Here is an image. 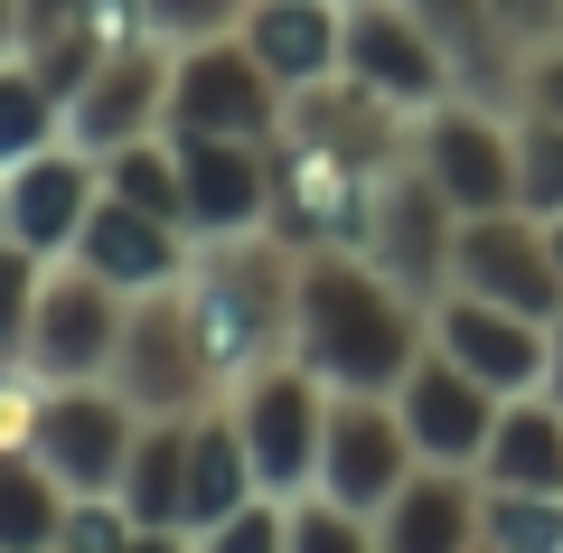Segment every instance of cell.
<instances>
[{
    "label": "cell",
    "instance_id": "38",
    "mask_svg": "<svg viewBox=\"0 0 563 553\" xmlns=\"http://www.w3.org/2000/svg\"><path fill=\"white\" fill-rule=\"evenodd\" d=\"M20 47H29V10H20V0H0V66L20 57Z\"/></svg>",
    "mask_w": 563,
    "mask_h": 553
},
{
    "label": "cell",
    "instance_id": "32",
    "mask_svg": "<svg viewBox=\"0 0 563 553\" xmlns=\"http://www.w3.org/2000/svg\"><path fill=\"white\" fill-rule=\"evenodd\" d=\"M122 544H141V526H132V507H122V488H76V497H66L57 553H122Z\"/></svg>",
    "mask_w": 563,
    "mask_h": 553
},
{
    "label": "cell",
    "instance_id": "19",
    "mask_svg": "<svg viewBox=\"0 0 563 553\" xmlns=\"http://www.w3.org/2000/svg\"><path fill=\"white\" fill-rule=\"evenodd\" d=\"M76 254L95 263L103 281H122V291H179L188 281V254H198V235H188L179 217H151V207H122L113 188L95 198V217H85Z\"/></svg>",
    "mask_w": 563,
    "mask_h": 553
},
{
    "label": "cell",
    "instance_id": "6",
    "mask_svg": "<svg viewBox=\"0 0 563 553\" xmlns=\"http://www.w3.org/2000/svg\"><path fill=\"white\" fill-rule=\"evenodd\" d=\"M451 244H461V207H451L442 188H432V169L404 151L395 169L366 188L357 254H376L413 300H442V291H451Z\"/></svg>",
    "mask_w": 563,
    "mask_h": 553
},
{
    "label": "cell",
    "instance_id": "7",
    "mask_svg": "<svg viewBox=\"0 0 563 553\" xmlns=\"http://www.w3.org/2000/svg\"><path fill=\"white\" fill-rule=\"evenodd\" d=\"M282 76L235 38H198L169 66V132H225V141H273L282 132Z\"/></svg>",
    "mask_w": 563,
    "mask_h": 553
},
{
    "label": "cell",
    "instance_id": "1",
    "mask_svg": "<svg viewBox=\"0 0 563 553\" xmlns=\"http://www.w3.org/2000/svg\"><path fill=\"white\" fill-rule=\"evenodd\" d=\"M422 347H432V300H413L357 244H301L291 356H301L329 395H395Z\"/></svg>",
    "mask_w": 563,
    "mask_h": 553
},
{
    "label": "cell",
    "instance_id": "28",
    "mask_svg": "<svg viewBox=\"0 0 563 553\" xmlns=\"http://www.w3.org/2000/svg\"><path fill=\"white\" fill-rule=\"evenodd\" d=\"M479 544L488 553H563V488H498V478H479Z\"/></svg>",
    "mask_w": 563,
    "mask_h": 553
},
{
    "label": "cell",
    "instance_id": "39",
    "mask_svg": "<svg viewBox=\"0 0 563 553\" xmlns=\"http://www.w3.org/2000/svg\"><path fill=\"white\" fill-rule=\"evenodd\" d=\"M544 395L563 403V310H554V356H544Z\"/></svg>",
    "mask_w": 563,
    "mask_h": 553
},
{
    "label": "cell",
    "instance_id": "17",
    "mask_svg": "<svg viewBox=\"0 0 563 553\" xmlns=\"http://www.w3.org/2000/svg\"><path fill=\"white\" fill-rule=\"evenodd\" d=\"M188 169V235H254L273 225V141L225 132H169Z\"/></svg>",
    "mask_w": 563,
    "mask_h": 553
},
{
    "label": "cell",
    "instance_id": "24",
    "mask_svg": "<svg viewBox=\"0 0 563 553\" xmlns=\"http://www.w3.org/2000/svg\"><path fill=\"white\" fill-rule=\"evenodd\" d=\"M432 38H442V57L461 66V95H517V47H507V29H498V10L488 0H404Z\"/></svg>",
    "mask_w": 563,
    "mask_h": 553
},
{
    "label": "cell",
    "instance_id": "27",
    "mask_svg": "<svg viewBox=\"0 0 563 553\" xmlns=\"http://www.w3.org/2000/svg\"><path fill=\"white\" fill-rule=\"evenodd\" d=\"M103 188L122 207H151V217H179L188 225V169H179V141L169 132H141L122 151H103Z\"/></svg>",
    "mask_w": 563,
    "mask_h": 553
},
{
    "label": "cell",
    "instance_id": "11",
    "mask_svg": "<svg viewBox=\"0 0 563 553\" xmlns=\"http://www.w3.org/2000/svg\"><path fill=\"white\" fill-rule=\"evenodd\" d=\"M498 403H507V395H498L488 376H470L451 347H422L413 376L395 385V413H404V432H413V451H422V460H451V469H479V460H488Z\"/></svg>",
    "mask_w": 563,
    "mask_h": 553
},
{
    "label": "cell",
    "instance_id": "36",
    "mask_svg": "<svg viewBox=\"0 0 563 553\" xmlns=\"http://www.w3.org/2000/svg\"><path fill=\"white\" fill-rule=\"evenodd\" d=\"M488 10H498V29H507V47H554L563 38V0H488Z\"/></svg>",
    "mask_w": 563,
    "mask_h": 553
},
{
    "label": "cell",
    "instance_id": "12",
    "mask_svg": "<svg viewBox=\"0 0 563 553\" xmlns=\"http://www.w3.org/2000/svg\"><path fill=\"white\" fill-rule=\"evenodd\" d=\"M169 66H179V47L169 38H122L103 47V66L85 76V95L66 103V141H85V151H122V141L141 132H169Z\"/></svg>",
    "mask_w": 563,
    "mask_h": 553
},
{
    "label": "cell",
    "instance_id": "5",
    "mask_svg": "<svg viewBox=\"0 0 563 553\" xmlns=\"http://www.w3.org/2000/svg\"><path fill=\"white\" fill-rule=\"evenodd\" d=\"M225 413L244 422V451H254V478L273 497L310 488L320 478V441H329V385L310 376L301 356H273L244 385H225Z\"/></svg>",
    "mask_w": 563,
    "mask_h": 553
},
{
    "label": "cell",
    "instance_id": "13",
    "mask_svg": "<svg viewBox=\"0 0 563 553\" xmlns=\"http://www.w3.org/2000/svg\"><path fill=\"white\" fill-rule=\"evenodd\" d=\"M413 432H404L395 395H329V441H320V488L347 497L357 516H376L385 497L413 478Z\"/></svg>",
    "mask_w": 563,
    "mask_h": 553
},
{
    "label": "cell",
    "instance_id": "18",
    "mask_svg": "<svg viewBox=\"0 0 563 553\" xmlns=\"http://www.w3.org/2000/svg\"><path fill=\"white\" fill-rule=\"evenodd\" d=\"M95 198H103V159L85 151V141H47L38 159L10 169V244H29V254H47V263L76 254Z\"/></svg>",
    "mask_w": 563,
    "mask_h": 553
},
{
    "label": "cell",
    "instance_id": "25",
    "mask_svg": "<svg viewBox=\"0 0 563 553\" xmlns=\"http://www.w3.org/2000/svg\"><path fill=\"white\" fill-rule=\"evenodd\" d=\"M479 478H498V488H563V403L544 395V385L498 403V432H488Z\"/></svg>",
    "mask_w": 563,
    "mask_h": 553
},
{
    "label": "cell",
    "instance_id": "30",
    "mask_svg": "<svg viewBox=\"0 0 563 553\" xmlns=\"http://www.w3.org/2000/svg\"><path fill=\"white\" fill-rule=\"evenodd\" d=\"M291 553H376V516H357L310 478V488H291Z\"/></svg>",
    "mask_w": 563,
    "mask_h": 553
},
{
    "label": "cell",
    "instance_id": "21",
    "mask_svg": "<svg viewBox=\"0 0 563 553\" xmlns=\"http://www.w3.org/2000/svg\"><path fill=\"white\" fill-rule=\"evenodd\" d=\"M188 432L198 413H141L132 460H122V507H132L141 544H188Z\"/></svg>",
    "mask_w": 563,
    "mask_h": 553
},
{
    "label": "cell",
    "instance_id": "37",
    "mask_svg": "<svg viewBox=\"0 0 563 553\" xmlns=\"http://www.w3.org/2000/svg\"><path fill=\"white\" fill-rule=\"evenodd\" d=\"M29 10V38H47V29H76L85 20V0H20Z\"/></svg>",
    "mask_w": 563,
    "mask_h": 553
},
{
    "label": "cell",
    "instance_id": "14",
    "mask_svg": "<svg viewBox=\"0 0 563 553\" xmlns=\"http://www.w3.org/2000/svg\"><path fill=\"white\" fill-rule=\"evenodd\" d=\"M347 76L376 85V95H395L404 113L461 95V66L442 57V38H432L404 0H347Z\"/></svg>",
    "mask_w": 563,
    "mask_h": 553
},
{
    "label": "cell",
    "instance_id": "35",
    "mask_svg": "<svg viewBox=\"0 0 563 553\" xmlns=\"http://www.w3.org/2000/svg\"><path fill=\"white\" fill-rule=\"evenodd\" d=\"M507 103H526V113H554V122H563V38L517 57V95H507Z\"/></svg>",
    "mask_w": 563,
    "mask_h": 553
},
{
    "label": "cell",
    "instance_id": "15",
    "mask_svg": "<svg viewBox=\"0 0 563 553\" xmlns=\"http://www.w3.org/2000/svg\"><path fill=\"white\" fill-rule=\"evenodd\" d=\"M432 347H451L470 376H488L498 395H536L544 356H554V319L507 310V300H479V291H442L432 300Z\"/></svg>",
    "mask_w": 563,
    "mask_h": 553
},
{
    "label": "cell",
    "instance_id": "26",
    "mask_svg": "<svg viewBox=\"0 0 563 553\" xmlns=\"http://www.w3.org/2000/svg\"><path fill=\"white\" fill-rule=\"evenodd\" d=\"M66 478L38 451H0V553H57L66 534Z\"/></svg>",
    "mask_w": 563,
    "mask_h": 553
},
{
    "label": "cell",
    "instance_id": "10",
    "mask_svg": "<svg viewBox=\"0 0 563 553\" xmlns=\"http://www.w3.org/2000/svg\"><path fill=\"white\" fill-rule=\"evenodd\" d=\"M132 432H141V403L122 395L113 376H85V385H47V376H38L29 451H38L66 488H113L122 460H132Z\"/></svg>",
    "mask_w": 563,
    "mask_h": 553
},
{
    "label": "cell",
    "instance_id": "29",
    "mask_svg": "<svg viewBox=\"0 0 563 553\" xmlns=\"http://www.w3.org/2000/svg\"><path fill=\"white\" fill-rule=\"evenodd\" d=\"M47 141H66V103H57V85H47L29 57H10L0 66V169L38 159Z\"/></svg>",
    "mask_w": 563,
    "mask_h": 553
},
{
    "label": "cell",
    "instance_id": "23",
    "mask_svg": "<svg viewBox=\"0 0 563 553\" xmlns=\"http://www.w3.org/2000/svg\"><path fill=\"white\" fill-rule=\"evenodd\" d=\"M254 488L263 478H254V451H244V422L225 413V395H217L198 413V432H188V544H198L225 507H244Z\"/></svg>",
    "mask_w": 563,
    "mask_h": 553
},
{
    "label": "cell",
    "instance_id": "2",
    "mask_svg": "<svg viewBox=\"0 0 563 553\" xmlns=\"http://www.w3.org/2000/svg\"><path fill=\"white\" fill-rule=\"evenodd\" d=\"M188 319L207 338L217 385H244L254 366L291 356V291H301V244H282L273 225L254 235H198L188 254Z\"/></svg>",
    "mask_w": 563,
    "mask_h": 553
},
{
    "label": "cell",
    "instance_id": "22",
    "mask_svg": "<svg viewBox=\"0 0 563 553\" xmlns=\"http://www.w3.org/2000/svg\"><path fill=\"white\" fill-rule=\"evenodd\" d=\"M244 47L282 76V95H301V85L347 66V0H254L244 10Z\"/></svg>",
    "mask_w": 563,
    "mask_h": 553
},
{
    "label": "cell",
    "instance_id": "41",
    "mask_svg": "<svg viewBox=\"0 0 563 553\" xmlns=\"http://www.w3.org/2000/svg\"><path fill=\"white\" fill-rule=\"evenodd\" d=\"M544 225H554V263H563V217H544Z\"/></svg>",
    "mask_w": 563,
    "mask_h": 553
},
{
    "label": "cell",
    "instance_id": "3",
    "mask_svg": "<svg viewBox=\"0 0 563 553\" xmlns=\"http://www.w3.org/2000/svg\"><path fill=\"white\" fill-rule=\"evenodd\" d=\"M122 329H132V291L103 281L85 254H57L38 281V319H29V347L20 366L47 385H85V376H113Z\"/></svg>",
    "mask_w": 563,
    "mask_h": 553
},
{
    "label": "cell",
    "instance_id": "4",
    "mask_svg": "<svg viewBox=\"0 0 563 553\" xmlns=\"http://www.w3.org/2000/svg\"><path fill=\"white\" fill-rule=\"evenodd\" d=\"M413 159L432 169L461 217H488V207H517V103L498 95H442L413 113Z\"/></svg>",
    "mask_w": 563,
    "mask_h": 553
},
{
    "label": "cell",
    "instance_id": "8",
    "mask_svg": "<svg viewBox=\"0 0 563 553\" xmlns=\"http://www.w3.org/2000/svg\"><path fill=\"white\" fill-rule=\"evenodd\" d=\"M113 385L141 403V413H207V403L225 395L217 366H207L198 319H188V291H141V300H132V329H122Z\"/></svg>",
    "mask_w": 563,
    "mask_h": 553
},
{
    "label": "cell",
    "instance_id": "9",
    "mask_svg": "<svg viewBox=\"0 0 563 553\" xmlns=\"http://www.w3.org/2000/svg\"><path fill=\"white\" fill-rule=\"evenodd\" d=\"M451 291L507 300V310H563V263H554V225L536 207H488V217H461V244H451Z\"/></svg>",
    "mask_w": 563,
    "mask_h": 553
},
{
    "label": "cell",
    "instance_id": "40",
    "mask_svg": "<svg viewBox=\"0 0 563 553\" xmlns=\"http://www.w3.org/2000/svg\"><path fill=\"white\" fill-rule=\"evenodd\" d=\"M0 244H10V169H0Z\"/></svg>",
    "mask_w": 563,
    "mask_h": 553
},
{
    "label": "cell",
    "instance_id": "31",
    "mask_svg": "<svg viewBox=\"0 0 563 553\" xmlns=\"http://www.w3.org/2000/svg\"><path fill=\"white\" fill-rule=\"evenodd\" d=\"M517 207L563 217V122L526 113V103H517Z\"/></svg>",
    "mask_w": 563,
    "mask_h": 553
},
{
    "label": "cell",
    "instance_id": "33",
    "mask_svg": "<svg viewBox=\"0 0 563 553\" xmlns=\"http://www.w3.org/2000/svg\"><path fill=\"white\" fill-rule=\"evenodd\" d=\"M38 281H47V254H29V244H0V356H20V347H29Z\"/></svg>",
    "mask_w": 563,
    "mask_h": 553
},
{
    "label": "cell",
    "instance_id": "16",
    "mask_svg": "<svg viewBox=\"0 0 563 553\" xmlns=\"http://www.w3.org/2000/svg\"><path fill=\"white\" fill-rule=\"evenodd\" d=\"M366 188H376V178L347 169L339 151L273 132V235L282 244H357Z\"/></svg>",
    "mask_w": 563,
    "mask_h": 553
},
{
    "label": "cell",
    "instance_id": "34",
    "mask_svg": "<svg viewBox=\"0 0 563 553\" xmlns=\"http://www.w3.org/2000/svg\"><path fill=\"white\" fill-rule=\"evenodd\" d=\"M141 10H151V38L198 47V38H235L254 0H141Z\"/></svg>",
    "mask_w": 563,
    "mask_h": 553
},
{
    "label": "cell",
    "instance_id": "20",
    "mask_svg": "<svg viewBox=\"0 0 563 553\" xmlns=\"http://www.w3.org/2000/svg\"><path fill=\"white\" fill-rule=\"evenodd\" d=\"M470 544H479V469L413 460V478L376 507V553H470Z\"/></svg>",
    "mask_w": 563,
    "mask_h": 553
}]
</instances>
